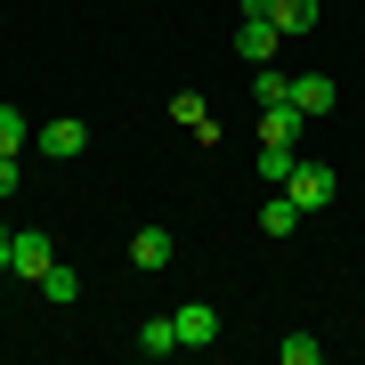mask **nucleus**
Instances as JSON below:
<instances>
[{
    "instance_id": "2eb2a0df",
    "label": "nucleus",
    "mask_w": 365,
    "mask_h": 365,
    "mask_svg": "<svg viewBox=\"0 0 365 365\" xmlns=\"http://www.w3.org/2000/svg\"><path fill=\"white\" fill-rule=\"evenodd\" d=\"M276 357H284V365H317V357H325V341H309V333H284V341H276Z\"/></svg>"
},
{
    "instance_id": "9b49d317",
    "label": "nucleus",
    "mask_w": 365,
    "mask_h": 365,
    "mask_svg": "<svg viewBox=\"0 0 365 365\" xmlns=\"http://www.w3.org/2000/svg\"><path fill=\"white\" fill-rule=\"evenodd\" d=\"M130 260L138 268H170V227H138L130 235Z\"/></svg>"
},
{
    "instance_id": "20e7f679",
    "label": "nucleus",
    "mask_w": 365,
    "mask_h": 365,
    "mask_svg": "<svg viewBox=\"0 0 365 365\" xmlns=\"http://www.w3.org/2000/svg\"><path fill=\"white\" fill-rule=\"evenodd\" d=\"M170 325H179V349H211L220 341V309L211 300H187V309H170Z\"/></svg>"
},
{
    "instance_id": "0eeeda50",
    "label": "nucleus",
    "mask_w": 365,
    "mask_h": 365,
    "mask_svg": "<svg viewBox=\"0 0 365 365\" xmlns=\"http://www.w3.org/2000/svg\"><path fill=\"white\" fill-rule=\"evenodd\" d=\"M260 146H300V106H260Z\"/></svg>"
},
{
    "instance_id": "f03ea898",
    "label": "nucleus",
    "mask_w": 365,
    "mask_h": 365,
    "mask_svg": "<svg viewBox=\"0 0 365 365\" xmlns=\"http://www.w3.org/2000/svg\"><path fill=\"white\" fill-rule=\"evenodd\" d=\"M57 252H49V235L41 227H9V276H33L41 284V268H49Z\"/></svg>"
},
{
    "instance_id": "ddd939ff",
    "label": "nucleus",
    "mask_w": 365,
    "mask_h": 365,
    "mask_svg": "<svg viewBox=\"0 0 365 365\" xmlns=\"http://www.w3.org/2000/svg\"><path fill=\"white\" fill-rule=\"evenodd\" d=\"M138 349L146 357H170V349H179V325H170V317H146V325H138Z\"/></svg>"
},
{
    "instance_id": "1a4fd4ad",
    "label": "nucleus",
    "mask_w": 365,
    "mask_h": 365,
    "mask_svg": "<svg viewBox=\"0 0 365 365\" xmlns=\"http://www.w3.org/2000/svg\"><path fill=\"white\" fill-rule=\"evenodd\" d=\"M170 122H179V130H195V138H220V122H211V106H203L195 90H179V98H170Z\"/></svg>"
},
{
    "instance_id": "39448f33",
    "label": "nucleus",
    "mask_w": 365,
    "mask_h": 365,
    "mask_svg": "<svg viewBox=\"0 0 365 365\" xmlns=\"http://www.w3.org/2000/svg\"><path fill=\"white\" fill-rule=\"evenodd\" d=\"M292 106H300V122H317V114H333V106H341V90H333L325 73H292Z\"/></svg>"
},
{
    "instance_id": "9d476101",
    "label": "nucleus",
    "mask_w": 365,
    "mask_h": 365,
    "mask_svg": "<svg viewBox=\"0 0 365 365\" xmlns=\"http://www.w3.org/2000/svg\"><path fill=\"white\" fill-rule=\"evenodd\" d=\"M41 300H57V309H73V300H81V276H73L66 260H49V268H41Z\"/></svg>"
},
{
    "instance_id": "f3484780",
    "label": "nucleus",
    "mask_w": 365,
    "mask_h": 365,
    "mask_svg": "<svg viewBox=\"0 0 365 365\" xmlns=\"http://www.w3.org/2000/svg\"><path fill=\"white\" fill-rule=\"evenodd\" d=\"M252 90H260V106H292V73H276V66H260V81H252Z\"/></svg>"
},
{
    "instance_id": "f8f14e48",
    "label": "nucleus",
    "mask_w": 365,
    "mask_h": 365,
    "mask_svg": "<svg viewBox=\"0 0 365 365\" xmlns=\"http://www.w3.org/2000/svg\"><path fill=\"white\" fill-rule=\"evenodd\" d=\"M260 227H268V235H292V227H300V203L284 195V187H276V195L260 203Z\"/></svg>"
},
{
    "instance_id": "6ab92c4d",
    "label": "nucleus",
    "mask_w": 365,
    "mask_h": 365,
    "mask_svg": "<svg viewBox=\"0 0 365 365\" xmlns=\"http://www.w3.org/2000/svg\"><path fill=\"white\" fill-rule=\"evenodd\" d=\"M0 276H9V227H0Z\"/></svg>"
},
{
    "instance_id": "dca6fc26",
    "label": "nucleus",
    "mask_w": 365,
    "mask_h": 365,
    "mask_svg": "<svg viewBox=\"0 0 365 365\" xmlns=\"http://www.w3.org/2000/svg\"><path fill=\"white\" fill-rule=\"evenodd\" d=\"M292 163H300L292 146H260V179H268V187H284V179H292Z\"/></svg>"
},
{
    "instance_id": "4468645a",
    "label": "nucleus",
    "mask_w": 365,
    "mask_h": 365,
    "mask_svg": "<svg viewBox=\"0 0 365 365\" xmlns=\"http://www.w3.org/2000/svg\"><path fill=\"white\" fill-rule=\"evenodd\" d=\"M16 146H33V122L16 106H0V155H16Z\"/></svg>"
},
{
    "instance_id": "6e6552de",
    "label": "nucleus",
    "mask_w": 365,
    "mask_h": 365,
    "mask_svg": "<svg viewBox=\"0 0 365 365\" xmlns=\"http://www.w3.org/2000/svg\"><path fill=\"white\" fill-rule=\"evenodd\" d=\"M276 33H317V16H325V0H268Z\"/></svg>"
},
{
    "instance_id": "423d86ee",
    "label": "nucleus",
    "mask_w": 365,
    "mask_h": 365,
    "mask_svg": "<svg viewBox=\"0 0 365 365\" xmlns=\"http://www.w3.org/2000/svg\"><path fill=\"white\" fill-rule=\"evenodd\" d=\"M81 146H90V130H81L73 114H66V122H49V130H41V155H49V163H73Z\"/></svg>"
},
{
    "instance_id": "a211bd4d",
    "label": "nucleus",
    "mask_w": 365,
    "mask_h": 365,
    "mask_svg": "<svg viewBox=\"0 0 365 365\" xmlns=\"http://www.w3.org/2000/svg\"><path fill=\"white\" fill-rule=\"evenodd\" d=\"M16 195V155H0V203Z\"/></svg>"
},
{
    "instance_id": "f257e3e1",
    "label": "nucleus",
    "mask_w": 365,
    "mask_h": 365,
    "mask_svg": "<svg viewBox=\"0 0 365 365\" xmlns=\"http://www.w3.org/2000/svg\"><path fill=\"white\" fill-rule=\"evenodd\" d=\"M284 195H292L300 211H325V203L341 195V170H333V163H292V179H284Z\"/></svg>"
},
{
    "instance_id": "7ed1b4c3",
    "label": "nucleus",
    "mask_w": 365,
    "mask_h": 365,
    "mask_svg": "<svg viewBox=\"0 0 365 365\" xmlns=\"http://www.w3.org/2000/svg\"><path fill=\"white\" fill-rule=\"evenodd\" d=\"M276 41H284V33H276V16H235V57H244V66H268Z\"/></svg>"
}]
</instances>
